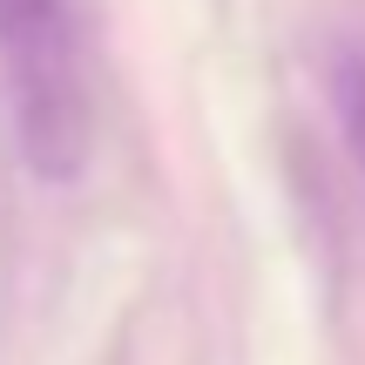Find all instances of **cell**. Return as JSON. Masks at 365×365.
<instances>
[{"instance_id": "7a4b0ae2", "label": "cell", "mask_w": 365, "mask_h": 365, "mask_svg": "<svg viewBox=\"0 0 365 365\" xmlns=\"http://www.w3.org/2000/svg\"><path fill=\"white\" fill-rule=\"evenodd\" d=\"M331 108H339L345 149H352V163L365 176V61L359 54H339V61H331Z\"/></svg>"}, {"instance_id": "6da1fadb", "label": "cell", "mask_w": 365, "mask_h": 365, "mask_svg": "<svg viewBox=\"0 0 365 365\" xmlns=\"http://www.w3.org/2000/svg\"><path fill=\"white\" fill-rule=\"evenodd\" d=\"M0 75L21 163L41 182H75L95 149V95L75 0H0Z\"/></svg>"}]
</instances>
